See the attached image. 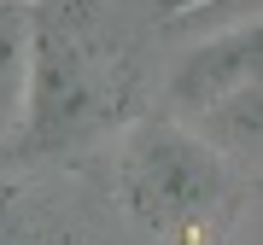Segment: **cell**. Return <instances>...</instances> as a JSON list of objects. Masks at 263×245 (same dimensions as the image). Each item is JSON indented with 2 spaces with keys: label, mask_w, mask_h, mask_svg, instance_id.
<instances>
[{
  "label": "cell",
  "mask_w": 263,
  "mask_h": 245,
  "mask_svg": "<svg viewBox=\"0 0 263 245\" xmlns=\"http://www.w3.org/2000/svg\"><path fill=\"white\" fill-rule=\"evenodd\" d=\"M35 35H29V88H24V129L12 152H65L94 140L123 105L117 58L65 12V0H29Z\"/></svg>",
  "instance_id": "6da1fadb"
},
{
  "label": "cell",
  "mask_w": 263,
  "mask_h": 245,
  "mask_svg": "<svg viewBox=\"0 0 263 245\" xmlns=\"http://www.w3.org/2000/svg\"><path fill=\"white\" fill-rule=\"evenodd\" d=\"M234 175L216 146H205L187 122H146L123 158V205L158 245H205L228 216Z\"/></svg>",
  "instance_id": "7a4b0ae2"
},
{
  "label": "cell",
  "mask_w": 263,
  "mask_h": 245,
  "mask_svg": "<svg viewBox=\"0 0 263 245\" xmlns=\"http://www.w3.org/2000/svg\"><path fill=\"white\" fill-rule=\"evenodd\" d=\"M257 58H263V29L257 24L216 29V35H205L176 65V76H170V99H176L181 111L199 117V111H211V105H222L228 94L252 88L257 82Z\"/></svg>",
  "instance_id": "3957f363"
},
{
  "label": "cell",
  "mask_w": 263,
  "mask_h": 245,
  "mask_svg": "<svg viewBox=\"0 0 263 245\" xmlns=\"http://www.w3.org/2000/svg\"><path fill=\"white\" fill-rule=\"evenodd\" d=\"M29 35L35 12L29 0H0V158L24 129V88H29Z\"/></svg>",
  "instance_id": "277c9868"
},
{
  "label": "cell",
  "mask_w": 263,
  "mask_h": 245,
  "mask_svg": "<svg viewBox=\"0 0 263 245\" xmlns=\"http://www.w3.org/2000/svg\"><path fill=\"white\" fill-rule=\"evenodd\" d=\"M257 82L252 88H240V94H228L222 105H211V111H199V140L216 146L222 158H257V134H263V122H257Z\"/></svg>",
  "instance_id": "5b68a950"
},
{
  "label": "cell",
  "mask_w": 263,
  "mask_h": 245,
  "mask_svg": "<svg viewBox=\"0 0 263 245\" xmlns=\"http://www.w3.org/2000/svg\"><path fill=\"white\" fill-rule=\"evenodd\" d=\"M158 12L170 18V29H205L211 18L234 24H257V0H158Z\"/></svg>",
  "instance_id": "8992f818"
},
{
  "label": "cell",
  "mask_w": 263,
  "mask_h": 245,
  "mask_svg": "<svg viewBox=\"0 0 263 245\" xmlns=\"http://www.w3.org/2000/svg\"><path fill=\"white\" fill-rule=\"evenodd\" d=\"M0 245H41L29 210L18 205V193H6V187H0Z\"/></svg>",
  "instance_id": "52a82bcc"
}]
</instances>
